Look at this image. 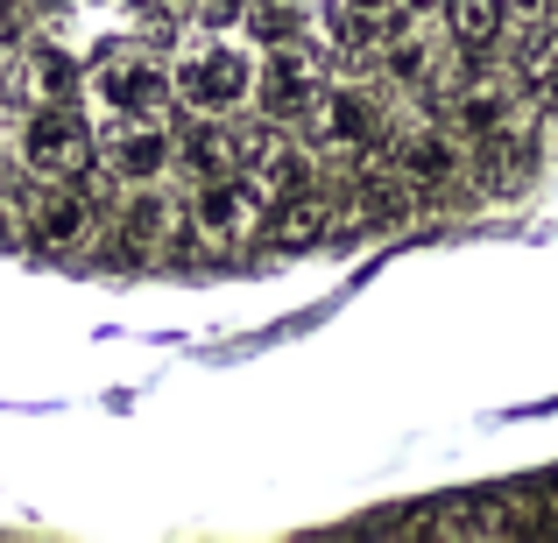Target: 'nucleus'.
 I'll return each mask as SVG.
<instances>
[{
	"label": "nucleus",
	"mask_w": 558,
	"mask_h": 543,
	"mask_svg": "<svg viewBox=\"0 0 558 543\" xmlns=\"http://www.w3.org/2000/svg\"><path fill=\"white\" fill-rule=\"evenodd\" d=\"M156 14H198V0H149Z\"/></svg>",
	"instance_id": "ddd939ff"
},
{
	"label": "nucleus",
	"mask_w": 558,
	"mask_h": 543,
	"mask_svg": "<svg viewBox=\"0 0 558 543\" xmlns=\"http://www.w3.org/2000/svg\"><path fill=\"white\" fill-rule=\"evenodd\" d=\"M262 219H269V184L255 170H219V177H198V190H191V240L213 247V255L255 240Z\"/></svg>",
	"instance_id": "f257e3e1"
},
{
	"label": "nucleus",
	"mask_w": 558,
	"mask_h": 543,
	"mask_svg": "<svg viewBox=\"0 0 558 543\" xmlns=\"http://www.w3.org/2000/svg\"><path fill=\"white\" fill-rule=\"evenodd\" d=\"M93 212H99V205L85 198V184H71V177H43L36 190H22L28 240L50 247V255H71V247H85V233H93Z\"/></svg>",
	"instance_id": "39448f33"
},
{
	"label": "nucleus",
	"mask_w": 558,
	"mask_h": 543,
	"mask_svg": "<svg viewBox=\"0 0 558 543\" xmlns=\"http://www.w3.org/2000/svg\"><path fill=\"white\" fill-rule=\"evenodd\" d=\"M14 141H22V163L36 177H85L99 163V135L85 127L78 99H36L22 113V135Z\"/></svg>",
	"instance_id": "f03ea898"
},
{
	"label": "nucleus",
	"mask_w": 558,
	"mask_h": 543,
	"mask_svg": "<svg viewBox=\"0 0 558 543\" xmlns=\"http://www.w3.org/2000/svg\"><path fill=\"white\" fill-rule=\"evenodd\" d=\"M93 99L107 113H135V121H163L170 99H178V85H170V71L156 64V57H121L107 50L93 64Z\"/></svg>",
	"instance_id": "20e7f679"
},
{
	"label": "nucleus",
	"mask_w": 558,
	"mask_h": 543,
	"mask_svg": "<svg viewBox=\"0 0 558 543\" xmlns=\"http://www.w3.org/2000/svg\"><path fill=\"white\" fill-rule=\"evenodd\" d=\"M255 99L276 113V121H304L312 113V99H318V64H312V50L304 42H269V57H262V71H255Z\"/></svg>",
	"instance_id": "0eeeda50"
},
{
	"label": "nucleus",
	"mask_w": 558,
	"mask_h": 543,
	"mask_svg": "<svg viewBox=\"0 0 558 543\" xmlns=\"http://www.w3.org/2000/svg\"><path fill=\"white\" fill-rule=\"evenodd\" d=\"M22 85L36 99H78L85 71H78V57L57 50V42H28V50H22Z\"/></svg>",
	"instance_id": "9d476101"
},
{
	"label": "nucleus",
	"mask_w": 558,
	"mask_h": 543,
	"mask_svg": "<svg viewBox=\"0 0 558 543\" xmlns=\"http://www.w3.org/2000/svg\"><path fill=\"white\" fill-rule=\"evenodd\" d=\"M332 233V198L318 190L312 177L304 184H290V190H276L269 198V219H262V240L276 247V255H298V247H318Z\"/></svg>",
	"instance_id": "6e6552de"
},
{
	"label": "nucleus",
	"mask_w": 558,
	"mask_h": 543,
	"mask_svg": "<svg viewBox=\"0 0 558 543\" xmlns=\"http://www.w3.org/2000/svg\"><path fill=\"white\" fill-rule=\"evenodd\" d=\"M446 22L466 50H481V42H502L517 28V8L509 0H446Z\"/></svg>",
	"instance_id": "9b49d317"
},
{
	"label": "nucleus",
	"mask_w": 558,
	"mask_h": 543,
	"mask_svg": "<svg viewBox=\"0 0 558 543\" xmlns=\"http://www.w3.org/2000/svg\"><path fill=\"white\" fill-rule=\"evenodd\" d=\"M509 71L531 99H545L558 85V8L551 14H531V22L509 36Z\"/></svg>",
	"instance_id": "1a4fd4ad"
},
{
	"label": "nucleus",
	"mask_w": 558,
	"mask_h": 543,
	"mask_svg": "<svg viewBox=\"0 0 558 543\" xmlns=\"http://www.w3.org/2000/svg\"><path fill=\"white\" fill-rule=\"evenodd\" d=\"M255 57L241 50V42H198V50L178 57V71H170V85H178V107L191 113H233L247 92H255Z\"/></svg>",
	"instance_id": "7ed1b4c3"
},
{
	"label": "nucleus",
	"mask_w": 558,
	"mask_h": 543,
	"mask_svg": "<svg viewBox=\"0 0 558 543\" xmlns=\"http://www.w3.org/2000/svg\"><path fill=\"white\" fill-rule=\"evenodd\" d=\"M99 163H107L121 184H156L170 163H178V141H170L163 121L107 113V127H99Z\"/></svg>",
	"instance_id": "423d86ee"
},
{
	"label": "nucleus",
	"mask_w": 558,
	"mask_h": 543,
	"mask_svg": "<svg viewBox=\"0 0 558 543\" xmlns=\"http://www.w3.org/2000/svg\"><path fill=\"white\" fill-rule=\"evenodd\" d=\"M381 78L389 85H432L438 78V42L432 36H381Z\"/></svg>",
	"instance_id": "f8f14e48"
}]
</instances>
